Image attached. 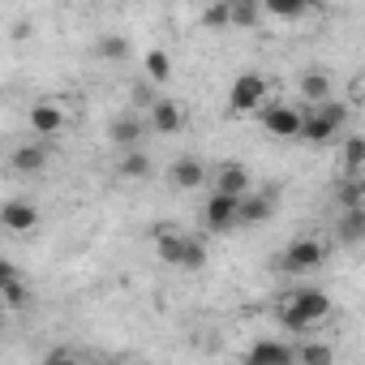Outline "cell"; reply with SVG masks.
<instances>
[{
	"label": "cell",
	"mask_w": 365,
	"mask_h": 365,
	"mask_svg": "<svg viewBox=\"0 0 365 365\" xmlns=\"http://www.w3.org/2000/svg\"><path fill=\"white\" fill-rule=\"evenodd\" d=\"M344 125H348V103H339V99H327L322 108L301 112V138H305L309 146H327V142H335Z\"/></svg>",
	"instance_id": "cell-2"
},
{
	"label": "cell",
	"mask_w": 365,
	"mask_h": 365,
	"mask_svg": "<svg viewBox=\"0 0 365 365\" xmlns=\"http://www.w3.org/2000/svg\"><path fill=\"white\" fill-rule=\"evenodd\" d=\"M0 228L14 232V237H31L39 228V207L26 202V198H9L5 207H0Z\"/></svg>",
	"instance_id": "cell-6"
},
{
	"label": "cell",
	"mask_w": 365,
	"mask_h": 365,
	"mask_svg": "<svg viewBox=\"0 0 365 365\" xmlns=\"http://www.w3.org/2000/svg\"><path fill=\"white\" fill-rule=\"evenodd\" d=\"M327 318H331V297L322 288H297L279 305V322L288 331H297V335L309 331V327H318V322H327Z\"/></svg>",
	"instance_id": "cell-1"
},
{
	"label": "cell",
	"mask_w": 365,
	"mask_h": 365,
	"mask_svg": "<svg viewBox=\"0 0 365 365\" xmlns=\"http://www.w3.org/2000/svg\"><path fill=\"white\" fill-rule=\"evenodd\" d=\"M95 56L99 61H125L129 56V35H99Z\"/></svg>",
	"instance_id": "cell-23"
},
{
	"label": "cell",
	"mask_w": 365,
	"mask_h": 365,
	"mask_svg": "<svg viewBox=\"0 0 365 365\" xmlns=\"http://www.w3.org/2000/svg\"><path fill=\"white\" fill-rule=\"evenodd\" d=\"M275 215V198L271 194H245L237 207V224H267Z\"/></svg>",
	"instance_id": "cell-16"
},
{
	"label": "cell",
	"mask_w": 365,
	"mask_h": 365,
	"mask_svg": "<svg viewBox=\"0 0 365 365\" xmlns=\"http://www.w3.org/2000/svg\"><path fill=\"white\" fill-rule=\"evenodd\" d=\"M322 258H327V245H322V241H314V237H301V241H292V245L284 250L279 267H284V271H292V275H305V271L322 267Z\"/></svg>",
	"instance_id": "cell-5"
},
{
	"label": "cell",
	"mask_w": 365,
	"mask_h": 365,
	"mask_svg": "<svg viewBox=\"0 0 365 365\" xmlns=\"http://www.w3.org/2000/svg\"><path fill=\"white\" fill-rule=\"evenodd\" d=\"M142 65H146V82H155V86H163V82L172 78V56H168L163 48H150Z\"/></svg>",
	"instance_id": "cell-22"
},
{
	"label": "cell",
	"mask_w": 365,
	"mask_h": 365,
	"mask_svg": "<svg viewBox=\"0 0 365 365\" xmlns=\"http://www.w3.org/2000/svg\"><path fill=\"white\" fill-rule=\"evenodd\" d=\"M133 99H138V103H155V95H150V82H138V86H133Z\"/></svg>",
	"instance_id": "cell-32"
},
{
	"label": "cell",
	"mask_w": 365,
	"mask_h": 365,
	"mask_svg": "<svg viewBox=\"0 0 365 365\" xmlns=\"http://www.w3.org/2000/svg\"><path fill=\"white\" fill-rule=\"evenodd\" d=\"M168 180H172L176 190H198L202 180H207V168H202V159H194V155H180V159H172Z\"/></svg>",
	"instance_id": "cell-10"
},
{
	"label": "cell",
	"mask_w": 365,
	"mask_h": 365,
	"mask_svg": "<svg viewBox=\"0 0 365 365\" xmlns=\"http://www.w3.org/2000/svg\"><path fill=\"white\" fill-rule=\"evenodd\" d=\"M5 314H9V309H5V305H0V331H5Z\"/></svg>",
	"instance_id": "cell-33"
},
{
	"label": "cell",
	"mask_w": 365,
	"mask_h": 365,
	"mask_svg": "<svg viewBox=\"0 0 365 365\" xmlns=\"http://www.w3.org/2000/svg\"><path fill=\"white\" fill-rule=\"evenodd\" d=\"M237 207H241V198L211 194V198H207V207H202V224H207V232H215V237L232 232V228H237Z\"/></svg>",
	"instance_id": "cell-7"
},
{
	"label": "cell",
	"mask_w": 365,
	"mask_h": 365,
	"mask_svg": "<svg viewBox=\"0 0 365 365\" xmlns=\"http://www.w3.org/2000/svg\"><path fill=\"white\" fill-rule=\"evenodd\" d=\"M43 365H82V361H78L73 352H52V356H48Z\"/></svg>",
	"instance_id": "cell-31"
},
{
	"label": "cell",
	"mask_w": 365,
	"mask_h": 365,
	"mask_svg": "<svg viewBox=\"0 0 365 365\" xmlns=\"http://www.w3.org/2000/svg\"><path fill=\"white\" fill-rule=\"evenodd\" d=\"M258 120L271 138H301V108L292 103H267L258 108Z\"/></svg>",
	"instance_id": "cell-4"
},
{
	"label": "cell",
	"mask_w": 365,
	"mask_h": 365,
	"mask_svg": "<svg viewBox=\"0 0 365 365\" xmlns=\"http://www.w3.org/2000/svg\"><path fill=\"white\" fill-rule=\"evenodd\" d=\"M292 361H297V352L284 339H258L245 352V365H292Z\"/></svg>",
	"instance_id": "cell-9"
},
{
	"label": "cell",
	"mask_w": 365,
	"mask_h": 365,
	"mask_svg": "<svg viewBox=\"0 0 365 365\" xmlns=\"http://www.w3.org/2000/svg\"><path fill=\"white\" fill-rule=\"evenodd\" d=\"M267 78L262 73H241L232 86H228V112L232 116H250V112H258L262 103H267Z\"/></svg>",
	"instance_id": "cell-3"
},
{
	"label": "cell",
	"mask_w": 365,
	"mask_h": 365,
	"mask_svg": "<svg viewBox=\"0 0 365 365\" xmlns=\"http://www.w3.org/2000/svg\"><path fill=\"white\" fill-rule=\"evenodd\" d=\"M18 279H22V271H18L9 258H0V292H5L9 284H18Z\"/></svg>",
	"instance_id": "cell-30"
},
{
	"label": "cell",
	"mask_w": 365,
	"mask_h": 365,
	"mask_svg": "<svg viewBox=\"0 0 365 365\" xmlns=\"http://www.w3.org/2000/svg\"><path fill=\"white\" fill-rule=\"evenodd\" d=\"M292 352H297V365H335V348L331 344H301Z\"/></svg>",
	"instance_id": "cell-24"
},
{
	"label": "cell",
	"mask_w": 365,
	"mask_h": 365,
	"mask_svg": "<svg viewBox=\"0 0 365 365\" xmlns=\"http://www.w3.org/2000/svg\"><path fill=\"white\" fill-rule=\"evenodd\" d=\"M365 237V211H344V224H339V241L344 245H356Z\"/></svg>",
	"instance_id": "cell-25"
},
{
	"label": "cell",
	"mask_w": 365,
	"mask_h": 365,
	"mask_svg": "<svg viewBox=\"0 0 365 365\" xmlns=\"http://www.w3.org/2000/svg\"><path fill=\"white\" fill-rule=\"evenodd\" d=\"M9 163H14V172H43L48 168V146L43 142H22Z\"/></svg>",
	"instance_id": "cell-17"
},
{
	"label": "cell",
	"mask_w": 365,
	"mask_h": 365,
	"mask_svg": "<svg viewBox=\"0 0 365 365\" xmlns=\"http://www.w3.org/2000/svg\"><path fill=\"white\" fill-rule=\"evenodd\" d=\"M365 172V138H344V180H361Z\"/></svg>",
	"instance_id": "cell-19"
},
{
	"label": "cell",
	"mask_w": 365,
	"mask_h": 365,
	"mask_svg": "<svg viewBox=\"0 0 365 365\" xmlns=\"http://www.w3.org/2000/svg\"><path fill=\"white\" fill-rule=\"evenodd\" d=\"M215 194L245 198L250 194V168L245 163H220V172H215Z\"/></svg>",
	"instance_id": "cell-11"
},
{
	"label": "cell",
	"mask_w": 365,
	"mask_h": 365,
	"mask_svg": "<svg viewBox=\"0 0 365 365\" xmlns=\"http://www.w3.org/2000/svg\"><path fill=\"white\" fill-rule=\"evenodd\" d=\"M129 365H146V361H129Z\"/></svg>",
	"instance_id": "cell-34"
},
{
	"label": "cell",
	"mask_w": 365,
	"mask_h": 365,
	"mask_svg": "<svg viewBox=\"0 0 365 365\" xmlns=\"http://www.w3.org/2000/svg\"><path fill=\"white\" fill-rule=\"evenodd\" d=\"M339 207L344 211H365V185L361 180H344L339 185Z\"/></svg>",
	"instance_id": "cell-26"
},
{
	"label": "cell",
	"mask_w": 365,
	"mask_h": 365,
	"mask_svg": "<svg viewBox=\"0 0 365 365\" xmlns=\"http://www.w3.org/2000/svg\"><path fill=\"white\" fill-rule=\"evenodd\" d=\"M297 91H301V99H305V103L322 108V103L331 99L335 82H331V73H327V69H305V73H301V82H297Z\"/></svg>",
	"instance_id": "cell-12"
},
{
	"label": "cell",
	"mask_w": 365,
	"mask_h": 365,
	"mask_svg": "<svg viewBox=\"0 0 365 365\" xmlns=\"http://www.w3.org/2000/svg\"><path fill=\"white\" fill-rule=\"evenodd\" d=\"M258 9L271 14V18H279V22H301L314 5H309V0H258Z\"/></svg>",
	"instance_id": "cell-18"
},
{
	"label": "cell",
	"mask_w": 365,
	"mask_h": 365,
	"mask_svg": "<svg viewBox=\"0 0 365 365\" xmlns=\"http://www.w3.org/2000/svg\"><path fill=\"white\" fill-rule=\"evenodd\" d=\"M292 365H297V361H292Z\"/></svg>",
	"instance_id": "cell-35"
},
{
	"label": "cell",
	"mask_w": 365,
	"mask_h": 365,
	"mask_svg": "<svg viewBox=\"0 0 365 365\" xmlns=\"http://www.w3.org/2000/svg\"><path fill=\"white\" fill-rule=\"evenodd\" d=\"M180 267H185V271H202L207 267V241L190 237L185 241V254H180Z\"/></svg>",
	"instance_id": "cell-27"
},
{
	"label": "cell",
	"mask_w": 365,
	"mask_h": 365,
	"mask_svg": "<svg viewBox=\"0 0 365 365\" xmlns=\"http://www.w3.org/2000/svg\"><path fill=\"white\" fill-rule=\"evenodd\" d=\"M116 172H120L125 180H146V176H150V155H146V150H125L120 163H116Z\"/></svg>",
	"instance_id": "cell-20"
},
{
	"label": "cell",
	"mask_w": 365,
	"mask_h": 365,
	"mask_svg": "<svg viewBox=\"0 0 365 365\" xmlns=\"http://www.w3.org/2000/svg\"><path fill=\"white\" fill-rule=\"evenodd\" d=\"M185 241H190V232H180V228H159V232H155V254H159V262H168V267H180Z\"/></svg>",
	"instance_id": "cell-15"
},
{
	"label": "cell",
	"mask_w": 365,
	"mask_h": 365,
	"mask_svg": "<svg viewBox=\"0 0 365 365\" xmlns=\"http://www.w3.org/2000/svg\"><path fill=\"white\" fill-rule=\"evenodd\" d=\"M142 133H146V125H142L138 116H116V120L108 125V138H112V146H120V155H125V150H138Z\"/></svg>",
	"instance_id": "cell-14"
},
{
	"label": "cell",
	"mask_w": 365,
	"mask_h": 365,
	"mask_svg": "<svg viewBox=\"0 0 365 365\" xmlns=\"http://www.w3.org/2000/svg\"><path fill=\"white\" fill-rule=\"evenodd\" d=\"M26 301H31V288H26L22 279H18V284H9L5 292H0V305H5V309H22Z\"/></svg>",
	"instance_id": "cell-29"
},
{
	"label": "cell",
	"mask_w": 365,
	"mask_h": 365,
	"mask_svg": "<svg viewBox=\"0 0 365 365\" xmlns=\"http://www.w3.org/2000/svg\"><path fill=\"white\" fill-rule=\"evenodd\" d=\"M262 9L258 0H228V26H258Z\"/></svg>",
	"instance_id": "cell-21"
},
{
	"label": "cell",
	"mask_w": 365,
	"mask_h": 365,
	"mask_svg": "<svg viewBox=\"0 0 365 365\" xmlns=\"http://www.w3.org/2000/svg\"><path fill=\"white\" fill-rule=\"evenodd\" d=\"M198 22H202V26H211V31L228 26V0H215V5H207V9L198 14Z\"/></svg>",
	"instance_id": "cell-28"
},
{
	"label": "cell",
	"mask_w": 365,
	"mask_h": 365,
	"mask_svg": "<svg viewBox=\"0 0 365 365\" xmlns=\"http://www.w3.org/2000/svg\"><path fill=\"white\" fill-rule=\"evenodd\" d=\"M180 125H185V112H180L176 99H155L150 103V129L155 133H180Z\"/></svg>",
	"instance_id": "cell-13"
},
{
	"label": "cell",
	"mask_w": 365,
	"mask_h": 365,
	"mask_svg": "<svg viewBox=\"0 0 365 365\" xmlns=\"http://www.w3.org/2000/svg\"><path fill=\"white\" fill-rule=\"evenodd\" d=\"M26 120H31V133H39V138H56V133L65 129V108H61L56 99H39V103H31Z\"/></svg>",
	"instance_id": "cell-8"
}]
</instances>
